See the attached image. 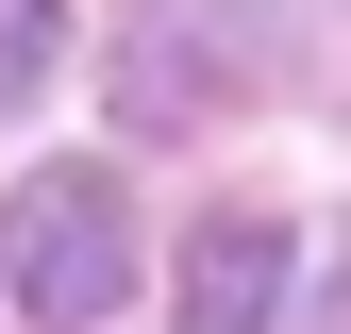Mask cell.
I'll return each mask as SVG.
<instances>
[{
  "label": "cell",
  "instance_id": "cell-3",
  "mask_svg": "<svg viewBox=\"0 0 351 334\" xmlns=\"http://www.w3.org/2000/svg\"><path fill=\"white\" fill-rule=\"evenodd\" d=\"M285 318V218H201L184 250V334H268Z\"/></svg>",
  "mask_w": 351,
  "mask_h": 334
},
{
  "label": "cell",
  "instance_id": "cell-2",
  "mask_svg": "<svg viewBox=\"0 0 351 334\" xmlns=\"http://www.w3.org/2000/svg\"><path fill=\"white\" fill-rule=\"evenodd\" d=\"M285 67V0H151V34L117 51V101H134V134H184L217 101H268Z\"/></svg>",
  "mask_w": 351,
  "mask_h": 334
},
{
  "label": "cell",
  "instance_id": "cell-1",
  "mask_svg": "<svg viewBox=\"0 0 351 334\" xmlns=\"http://www.w3.org/2000/svg\"><path fill=\"white\" fill-rule=\"evenodd\" d=\"M0 301L51 318V334H101L134 301V201H117V167H34L17 218H0Z\"/></svg>",
  "mask_w": 351,
  "mask_h": 334
},
{
  "label": "cell",
  "instance_id": "cell-4",
  "mask_svg": "<svg viewBox=\"0 0 351 334\" xmlns=\"http://www.w3.org/2000/svg\"><path fill=\"white\" fill-rule=\"evenodd\" d=\"M51 67H67V0H0V117H17Z\"/></svg>",
  "mask_w": 351,
  "mask_h": 334
}]
</instances>
